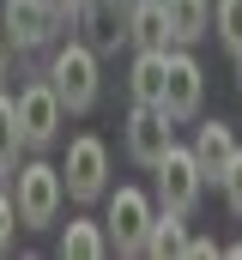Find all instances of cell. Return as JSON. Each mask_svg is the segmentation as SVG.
Returning a JSON list of instances; mask_svg holds the SVG:
<instances>
[{
  "label": "cell",
  "instance_id": "obj_1",
  "mask_svg": "<svg viewBox=\"0 0 242 260\" xmlns=\"http://www.w3.org/2000/svg\"><path fill=\"white\" fill-rule=\"evenodd\" d=\"M12 194H18V218H24V230H49L60 218V206H67V176H60L55 164H18L12 170Z\"/></svg>",
  "mask_w": 242,
  "mask_h": 260
},
{
  "label": "cell",
  "instance_id": "obj_2",
  "mask_svg": "<svg viewBox=\"0 0 242 260\" xmlns=\"http://www.w3.org/2000/svg\"><path fill=\"white\" fill-rule=\"evenodd\" d=\"M49 85L60 91L67 115H85V109L97 103V49H91V43H67V49H55Z\"/></svg>",
  "mask_w": 242,
  "mask_h": 260
},
{
  "label": "cell",
  "instance_id": "obj_3",
  "mask_svg": "<svg viewBox=\"0 0 242 260\" xmlns=\"http://www.w3.org/2000/svg\"><path fill=\"white\" fill-rule=\"evenodd\" d=\"M60 176H67V200H79V206L109 200V145H103L97 133H79V139L67 145Z\"/></svg>",
  "mask_w": 242,
  "mask_h": 260
},
{
  "label": "cell",
  "instance_id": "obj_4",
  "mask_svg": "<svg viewBox=\"0 0 242 260\" xmlns=\"http://www.w3.org/2000/svg\"><path fill=\"white\" fill-rule=\"evenodd\" d=\"M206 194V170L194 157V145H170L164 164H158V206H170L182 218H194V206Z\"/></svg>",
  "mask_w": 242,
  "mask_h": 260
},
{
  "label": "cell",
  "instance_id": "obj_5",
  "mask_svg": "<svg viewBox=\"0 0 242 260\" xmlns=\"http://www.w3.org/2000/svg\"><path fill=\"white\" fill-rule=\"evenodd\" d=\"M152 218H158V200L145 194V188H109V242H115V254H145V230H152Z\"/></svg>",
  "mask_w": 242,
  "mask_h": 260
},
{
  "label": "cell",
  "instance_id": "obj_6",
  "mask_svg": "<svg viewBox=\"0 0 242 260\" xmlns=\"http://www.w3.org/2000/svg\"><path fill=\"white\" fill-rule=\"evenodd\" d=\"M170 145H176V115L164 103H133V115H127V157L139 170H158Z\"/></svg>",
  "mask_w": 242,
  "mask_h": 260
},
{
  "label": "cell",
  "instance_id": "obj_7",
  "mask_svg": "<svg viewBox=\"0 0 242 260\" xmlns=\"http://www.w3.org/2000/svg\"><path fill=\"white\" fill-rule=\"evenodd\" d=\"M60 121H67V103H60V91L49 79H37V85L18 91V127H24V145L31 151H49L60 139Z\"/></svg>",
  "mask_w": 242,
  "mask_h": 260
},
{
  "label": "cell",
  "instance_id": "obj_8",
  "mask_svg": "<svg viewBox=\"0 0 242 260\" xmlns=\"http://www.w3.org/2000/svg\"><path fill=\"white\" fill-rule=\"evenodd\" d=\"M55 24H60L55 0H6V6H0V30H6V43H18V49H43V43L55 37Z\"/></svg>",
  "mask_w": 242,
  "mask_h": 260
},
{
  "label": "cell",
  "instance_id": "obj_9",
  "mask_svg": "<svg viewBox=\"0 0 242 260\" xmlns=\"http://www.w3.org/2000/svg\"><path fill=\"white\" fill-rule=\"evenodd\" d=\"M200 97H206V73L200 61L188 55V49H170V73H164V109L188 121V115H200Z\"/></svg>",
  "mask_w": 242,
  "mask_h": 260
},
{
  "label": "cell",
  "instance_id": "obj_10",
  "mask_svg": "<svg viewBox=\"0 0 242 260\" xmlns=\"http://www.w3.org/2000/svg\"><path fill=\"white\" fill-rule=\"evenodd\" d=\"M236 151H242V145H236V127H230V121H218V115H212V121H200V127H194V157H200L206 182H218V176L230 170V157H236Z\"/></svg>",
  "mask_w": 242,
  "mask_h": 260
},
{
  "label": "cell",
  "instance_id": "obj_11",
  "mask_svg": "<svg viewBox=\"0 0 242 260\" xmlns=\"http://www.w3.org/2000/svg\"><path fill=\"white\" fill-rule=\"evenodd\" d=\"M127 37H133V49H176V30H170V12H164V0H133V12H127Z\"/></svg>",
  "mask_w": 242,
  "mask_h": 260
},
{
  "label": "cell",
  "instance_id": "obj_12",
  "mask_svg": "<svg viewBox=\"0 0 242 260\" xmlns=\"http://www.w3.org/2000/svg\"><path fill=\"white\" fill-rule=\"evenodd\" d=\"M115 248L109 242V224H97V218H67V230H60V260H103Z\"/></svg>",
  "mask_w": 242,
  "mask_h": 260
},
{
  "label": "cell",
  "instance_id": "obj_13",
  "mask_svg": "<svg viewBox=\"0 0 242 260\" xmlns=\"http://www.w3.org/2000/svg\"><path fill=\"white\" fill-rule=\"evenodd\" d=\"M176 254H188V218L158 206V218L145 230V260H176Z\"/></svg>",
  "mask_w": 242,
  "mask_h": 260
},
{
  "label": "cell",
  "instance_id": "obj_14",
  "mask_svg": "<svg viewBox=\"0 0 242 260\" xmlns=\"http://www.w3.org/2000/svg\"><path fill=\"white\" fill-rule=\"evenodd\" d=\"M164 12H170L176 49L200 43V37H212V0H164Z\"/></svg>",
  "mask_w": 242,
  "mask_h": 260
},
{
  "label": "cell",
  "instance_id": "obj_15",
  "mask_svg": "<svg viewBox=\"0 0 242 260\" xmlns=\"http://www.w3.org/2000/svg\"><path fill=\"white\" fill-rule=\"evenodd\" d=\"M164 73H170V49H164V55H158V49H139V61L127 73L133 103H164Z\"/></svg>",
  "mask_w": 242,
  "mask_h": 260
},
{
  "label": "cell",
  "instance_id": "obj_16",
  "mask_svg": "<svg viewBox=\"0 0 242 260\" xmlns=\"http://www.w3.org/2000/svg\"><path fill=\"white\" fill-rule=\"evenodd\" d=\"M18 151H24V127H18V97L0 91V176L18 170Z\"/></svg>",
  "mask_w": 242,
  "mask_h": 260
},
{
  "label": "cell",
  "instance_id": "obj_17",
  "mask_svg": "<svg viewBox=\"0 0 242 260\" xmlns=\"http://www.w3.org/2000/svg\"><path fill=\"white\" fill-rule=\"evenodd\" d=\"M212 24H218V37H224L230 49H242V0H218Z\"/></svg>",
  "mask_w": 242,
  "mask_h": 260
},
{
  "label": "cell",
  "instance_id": "obj_18",
  "mask_svg": "<svg viewBox=\"0 0 242 260\" xmlns=\"http://www.w3.org/2000/svg\"><path fill=\"white\" fill-rule=\"evenodd\" d=\"M18 224H24V218H18V194H6V188H0V254L12 248V236H18Z\"/></svg>",
  "mask_w": 242,
  "mask_h": 260
},
{
  "label": "cell",
  "instance_id": "obj_19",
  "mask_svg": "<svg viewBox=\"0 0 242 260\" xmlns=\"http://www.w3.org/2000/svg\"><path fill=\"white\" fill-rule=\"evenodd\" d=\"M218 188H224V200H230V212H242V151L230 157V170L218 176Z\"/></svg>",
  "mask_w": 242,
  "mask_h": 260
},
{
  "label": "cell",
  "instance_id": "obj_20",
  "mask_svg": "<svg viewBox=\"0 0 242 260\" xmlns=\"http://www.w3.org/2000/svg\"><path fill=\"white\" fill-rule=\"evenodd\" d=\"M188 254L206 260V254H218V242H212V236H188Z\"/></svg>",
  "mask_w": 242,
  "mask_h": 260
},
{
  "label": "cell",
  "instance_id": "obj_21",
  "mask_svg": "<svg viewBox=\"0 0 242 260\" xmlns=\"http://www.w3.org/2000/svg\"><path fill=\"white\" fill-rule=\"evenodd\" d=\"M60 12H73V18H79V12H85V6H91V0H55Z\"/></svg>",
  "mask_w": 242,
  "mask_h": 260
},
{
  "label": "cell",
  "instance_id": "obj_22",
  "mask_svg": "<svg viewBox=\"0 0 242 260\" xmlns=\"http://www.w3.org/2000/svg\"><path fill=\"white\" fill-rule=\"evenodd\" d=\"M0 79H6V37H0Z\"/></svg>",
  "mask_w": 242,
  "mask_h": 260
},
{
  "label": "cell",
  "instance_id": "obj_23",
  "mask_svg": "<svg viewBox=\"0 0 242 260\" xmlns=\"http://www.w3.org/2000/svg\"><path fill=\"white\" fill-rule=\"evenodd\" d=\"M236 91H242V49H236Z\"/></svg>",
  "mask_w": 242,
  "mask_h": 260
}]
</instances>
